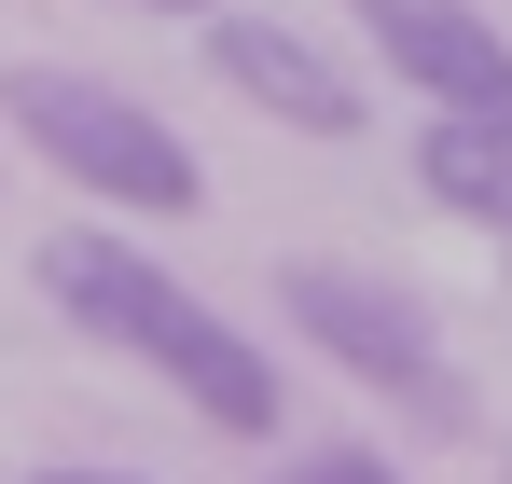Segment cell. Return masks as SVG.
Segmentation results:
<instances>
[{
	"mask_svg": "<svg viewBox=\"0 0 512 484\" xmlns=\"http://www.w3.org/2000/svg\"><path fill=\"white\" fill-rule=\"evenodd\" d=\"M42 305H56L70 332H97L111 360H153V374H167V388L208 415L222 443H263V429H277V402H291V388H277V360H263L250 332L194 291V277H167L153 249L97 236V222L42 236Z\"/></svg>",
	"mask_w": 512,
	"mask_h": 484,
	"instance_id": "1",
	"label": "cell"
},
{
	"mask_svg": "<svg viewBox=\"0 0 512 484\" xmlns=\"http://www.w3.org/2000/svg\"><path fill=\"white\" fill-rule=\"evenodd\" d=\"M0 111H14V139L56 166V180H84L111 208H139V222H194L208 208L194 139H180L153 97H125V83H97V70H0Z\"/></svg>",
	"mask_w": 512,
	"mask_h": 484,
	"instance_id": "2",
	"label": "cell"
},
{
	"mask_svg": "<svg viewBox=\"0 0 512 484\" xmlns=\"http://www.w3.org/2000/svg\"><path fill=\"white\" fill-rule=\"evenodd\" d=\"M277 319L305 332L346 388H374L402 429H443V443L471 429V374H457V346L429 332V305L402 291V277H360V263H277Z\"/></svg>",
	"mask_w": 512,
	"mask_h": 484,
	"instance_id": "3",
	"label": "cell"
},
{
	"mask_svg": "<svg viewBox=\"0 0 512 484\" xmlns=\"http://www.w3.org/2000/svg\"><path fill=\"white\" fill-rule=\"evenodd\" d=\"M194 56L250 97L263 125H291V139H360V70H333L305 28H277V14H236V0H208L194 14Z\"/></svg>",
	"mask_w": 512,
	"mask_h": 484,
	"instance_id": "4",
	"label": "cell"
},
{
	"mask_svg": "<svg viewBox=\"0 0 512 484\" xmlns=\"http://www.w3.org/2000/svg\"><path fill=\"white\" fill-rule=\"evenodd\" d=\"M360 42L429 111H512V28L471 14V0H360Z\"/></svg>",
	"mask_w": 512,
	"mask_h": 484,
	"instance_id": "5",
	"label": "cell"
},
{
	"mask_svg": "<svg viewBox=\"0 0 512 484\" xmlns=\"http://www.w3.org/2000/svg\"><path fill=\"white\" fill-rule=\"evenodd\" d=\"M416 194L512 236V111H429L416 125Z\"/></svg>",
	"mask_w": 512,
	"mask_h": 484,
	"instance_id": "6",
	"label": "cell"
},
{
	"mask_svg": "<svg viewBox=\"0 0 512 484\" xmlns=\"http://www.w3.org/2000/svg\"><path fill=\"white\" fill-rule=\"evenodd\" d=\"M277 484H402V457H388V443H305Z\"/></svg>",
	"mask_w": 512,
	"mask_h": 484,
	"instance_id": "7",
	"label": "cell"
},
{
	"mask_svg": "<svg viewBox=\"0 0 512 484\" xmlns=\"http://www.w3.org/2000/svg\"><path fill=\"white\" fill-rule=\"evenodd\" d=\"M28 484H153V471H84V457H70V471H28Z\"/></svg>",
	"mask_w": 512,
	"mask_h": 484,
	"instance_id": "8",
	"label": "cell"
},
{
	"mask_svg": "<svg viewBox=\"0 0 512 484\" xmlns=\"http://www.w3.org/2000/svg\"><path fill=\"white\" fill-rule=\"evenodd\" d=\"M153 14H208V0H153Z\"/></svg>",
	"mask_w": 512,
	"mask_h": 484,
	"instance_id": "9",
	"label": "cell"
}]
</instances>
